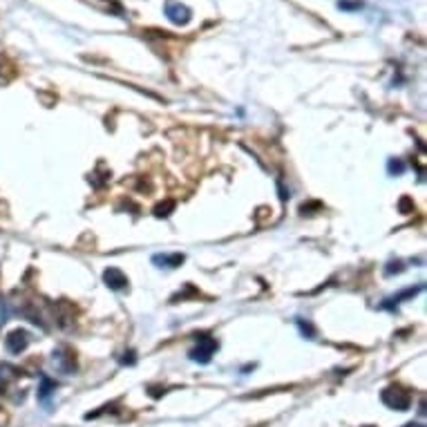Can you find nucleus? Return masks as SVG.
Listing matches in <instances>:
<instances>
[{
    "mask_svg": "<svg viewBox=\"0 0 427 427\" xmlns=\"http://www.w3.org/2000/svg\"><path fill=\"white\" fill-rule=\"evenodd\" d=\"M153 262H155V264H161V267L175 269V267H179V264L184 262V255H179V253H175V255H155Z\"/></svg>",
    "mask_w": 427,
    "mask_h": 427,
    "instance_id": "obj_6",
    "label": "nucleus"
},
{
    "mask_svg": "<svg viewBox=\"0 0 427 427\" xmlns=\"http://www.w3.org/2000/svg\"><path fill=\"white\" fill-rule=\"evenodd\" d=\"M403 170H405V166L401 164V161H389V173H398V175H401Z\"/></svg>",
    "mask_w": 427,
    "mask_h": 427,
    "instance_id": "obj_8",
    "label": "nucleus"
},
{
    "mask_svg": "<svg viewBox=\"0 0 427 427\" xmlns=\"http://www.w3.org/2000/svg\"><path fill=\"white\" fill-rule=\"evenodd\" d=\"M103 280H106L108 287L115 289V291H121V289L128 287V278L119 269H108L106 273H103Z\"/></svg>",
    "mask_w": 427,
    "mask_h": 427,
    "instance_id": "obj_4",
    "label": "nucleus"
},
{
    "mask_svg": "<svg viewBox=\"0 0 427 427\" xmlns=\"http://www.w3.org/2000/svg\"><path fill=\"white\" fill-rule=\"evenodd\" d=\"M405 427H423V425H419V423H410V425H405Z\"/></svg>",
    "mask_w": 427,
    "mask_h": 427,
    "instance_id": "obj_9",
    "label": "nucleus"
},
{
    "mask_svg": "<svg viewBox=\"0 0 427 427\" xmlns=\"http://www.w3.org/2000/svg\"><path fill=\"white\" fill-rule=\"evenodd\" d=\"M27 345H30V334L23 329H16L5 338V347L9 354H21V351L27 349Z\"/></svg>",
    "mask_w": 427,
    "mask_h": 427,
    "instance_id": "obj_3",
    "label": "nucleus"
},
{
    "mask_svg": "<svg viewBox=\"0 0 427 427\" xmlns=\"http://www.w3.org/2000/svg\"><path fill=\"white\" fill-rule=\"evenodd\" d=\"M381 398H383V403L387 407H392V410H398V412H405L407 407H410V403H412V396L407 394L403 387H398V385L387 387Z\"/></svg>",
    "mask_w": 427,
    "mask_h": 427,
    "instance_id": "obj_1",
    "label": "nucleus"
},
{
    "mask_svg": "<svg viewBox=\"0 0 427 427\" xmlns=\"http://www.w3.org/2000/svg\"><path fill=\"white\" fill-rule=\"evenodd\" d=\"M52 389H54V383L50 381V378H45V376H43V387L39 389V398H41V401H43V403L47 401V398H50V394H52Z\"/></svg>",
    "mask_w": 427,
    "mask_h": 427,
    "instance_id": "obj_7",
    "label": "nucleus"
},
{
    "mask_svg": "<svg viewBox=\"0 0 427 427\" xmlns=\"http://www.w3.org/2000/svg\"><path fill=\"white\" fill-rule=\"evenodd\" d=\"M166 12H168V18H170V21L177 23V25L188 23V18H191V12H188V9L182 7L179 3H168Z\"/></svg>",
    "mask_w": 427,
    "mask_h": 427,
    "instance_id": "obj_5",
    "label": "nucleus"
},
{
    "mask_svg": "<svg viewBox=\"0 0 427 427\" xmlns=\"http://www.w3.org/2000/svg\"><path fill=\"white\" fill-rule=\"evenodd\" d=\"M215 349H217V340L211 336H202L197 340V347L191 351V358L195 363H211Z\"/></svg>",
    "mask_w": 427,
    "mask_h": 427,
    "instance_id": "obj_2",
    "label": "nucleus"
}]
</instances>
